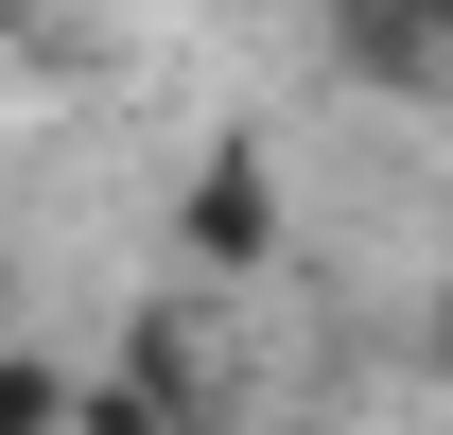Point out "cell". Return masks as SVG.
Here are the masks:
<instances>
[{
    "mask_svg": "<svg viewBox=\"0 0 453 435\" xmlns=\"http://www.w3.org/2000/svg\"><path fill=\"white\" fill-rule=\"evenodd\" d=\"M70 435H192V314H140L88 366V401H70Z\"/></svg>",
    "mask_w": 453,
    "mask_h": 435,
    "instance_id": "cell-2",
    "label": "cell"
},
{
    "mask_svg": "<svg viewBox=\"0 0 453 435\" xmlns=\"http://www.w3.org/2000/svg\"><path fill=\"white\" fill-rule=\"evenodd\" d=\"M418 18H436V35H453V0H418Z\"/></svg>",
    "mask_w": 453,
    "mask_h": 435,
    "instance_id": "cell-6",
    "label": "cell"
},
{
    "mask_svg": "<svg viewBox=\"0 0 453 435\" xmlns=\"http://www.w3.org/2000/svg\"><path fill=\"white\" fill-rule=\"evenodd\" d=\"M418 366H436V383H453V279H436V314H418Z\"/></svg>",
    "mask_w": 453,
    "mask_h": 435,
    "instance_id": "cell-5",
    "label": "cell"
},
{
    "mask_svg": "<svg viewBox=\"0 0 453 435\" xmlns=\"http://www.w3.org/2000/svg\"><path fill=\"white\" fill-rule=\"evenodd\" d=\"M332 53L366 70V88H401V105H418V88L453 70V35L418 18V0H332Z\"/></svg>",
    "mask_w": 453,
    "mask_h": 435,
    "instance_id": "cell-3",
    "label": "cell"
},
{
    "mask_svg": "<svg viewBox=\"0 0 453 435\" xmlns=\"http://www.w3.org/2000/svg\"><path fill=\"white\" fill-rule=\"evenodd\" d=\"M70 401H88V366H53V348H0V435H70Z\"/></svg>",
    "mask_w": 453,
    "mask_h": 435,
    "instance_id": "cell-4",
    "label": "cell"
},
{
    "mask_svg": "<svg viewBox=\"0 0 453 435\" xmlns=\"http://www.w3.org/2000/svg\"><path fill=\"white\" fill-rule=\"evenodd\" d=\"M174 244H192L210 279H262V262H280V140H210L192 192H174Z\"/></svg>",
    "mask_w": 453,
    "mask_h": 435,
    "instance_id": "cell-1",
    "label": "cell"
}]
</instances>
